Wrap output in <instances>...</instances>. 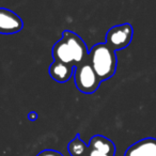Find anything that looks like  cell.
<instances>
[{"label": "cell", "mask_w": 156, "mask_h": 156, "mask_svg": "<svg viewBox=\"0 0 156 156\" xmlns=\"http://www.w3.org/2000/svg\"><path fill=\"white\" fill-rule=\"evenodd\" d=\"M88 61L98 74L101 81L110 79L117 71L118 59L115 50L106 43H98L91 47V49H89Z\"/></svg>", "instance_id": "cell-1"}, {"label": "cell", "mask_w": 156, "mask_h": 156, "mask_svg": "<svg viewBox=\"0 0 156 156\" xmlns=\"http://www.w3.org/2000/svg\"><path fill=\"white\" fill-rule=\"evenodd\" d=\"M73 78L76 88L83 94H93L102 83L88 59L77 66H74Z\"/></svg>", "instance_id": "cell-2"}, {"label": "cell", "mask_w": 156, "mask_h": 156, "mask_svg": "<svg viewBox=\"0 0 156 156\" xmlns=\"http://www.w3.org/2000/svg\"><path fill=\"white\" fill-rule=\"evenodd\" d=\"M134 35V29L129 23H124L121 25L113 26L107 31L106 42L105 43L110 46L113 50H122L130 44Z\"/></svg>", "instance_id": "cell-3"}, {"label": "cell", "mask_w": 156, "mask_h": 156, "mask_svg": "<svg viewBox=\"0 0 156 156\" xmlns=\"http://www.w3.org/2000/svg\"><path fill=\"white\" fill-rule=\"evenodd\" d=\"M62 37L66 41L67 45L71 49L72 56L74 59V66H77L80 63L85 62L89 55V49H88L85 41L77 33L71 30L63 31Z\"/></svg>", "instance_id": "cell-4"}, {"label": "cell", "mask_w": 156, "mask_h": 156, "mask_svg": "<svg viewBox=\"0 0 156 156\" xmlns=\"http://www.w3.org/2000/svg\"><path fill=\"white\" fill-rule=\"evenodd\" d=\"M23 28V20L15 12L0 8V34H15Z\"/></svg>", "instance_id": "cell-5"}, {"label": "cell", "mask_w": 156, "mask_h": 156, "mask_svg": "<svg viewBox=\"0 0 156 156\" xmlns=\"http://www.w3.org/2000/svg\"><path fill=\"white\" fill-rule=\"evenodd\" d=\"M124 156H156V138L147 137L137 141L128 147Z\"/></svg>", "instance_id": "cell-6"}, {"label": "cell", "mask_w": 156, "mask_h": 156, "mask_svg": "<svg viewBox=\"0 0 156 156\" xmlns=\"http://www.w3.org/2000/svg\"><path fill=\"white\" fill-rule=\"evenodd\" d=\"M74 66L71 64L55 61L48 67V74L55 81L60 83H64L69 81L73 77Z\"/></svg>", "instance_id": "cell-7"}, {"label": "cell", "mask_w": 156, "mask_h": 156, "mask_svg": "<svg viewBox=\"0 0 156 156\" xmlns=\"http://www.w3.org/2000/svg\"><path fill=\"white\" fill-rule=\"evenodd\" d=\"M89 149L98 150L100 152H103L105 154H108L110 156L115 155V145L109 138L102 135H95L91 137L89 143Z\"/></svg>", "instance_id": "cell-8"}, {"label": "cell", "mask_w": 156, "mask_h": 156, "mask_svg": "<svg viewBox=\"0 0 156 156\" xmlns=\"http://www.w3.org/2000/svg\"><path fill=\"white\" fill-rule=\"evenodd\" d=\"M67 151L71 156H88L89 145L80 138V135L77 134L67 145Z\"/></svg>", "instance_id": "cell-9"}, {"label": "cell", "mask_w": 156, "mask_h": 156, "mask_svg": "<svg viewBox=\"0 0 156 156\" xmlns=\"http://www.w3.org/2000/svg\"><path fill=\"white\" fill-rule=\"evenodd\" d=\"M37 156H63V154L56 150H43Z\"/></svg>", "instance_id": "cell-10"}, {"label": "cell", "mask_w": 156, "mask_h": 156, "mask_svg": "<svg viewBox=\"0 0 156 156\" xmlns=\"http://www.w3.org/2000/svg\"><path fill=\"white\" fill-rule=\"evenodd\" d=\"M88 156H110V155L103 153V152H100V151H98V150L89 149V154H88Z\"/></svg>", "instance_id": "cell-11"}, {"label": "cell", "mask_w": 156, "mask_h": 156, "mask_svg": "<svg viewBox=\"0 0 156 156\" xmlns=\"http://www.w3.org/2000/svg\"><path fill=\"white\" fill-rule=\"evenodd\" d=\"M28 120L31 122H34L37 120V112H35V111H30V112L28 113Z\"/></svg>", "instance_id": "cell-12"}]
</instances>
